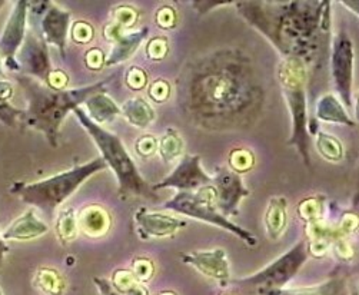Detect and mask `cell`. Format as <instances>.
<instances>
[{
	"label": "cell",
	"instance_id": "74e56055",
	"mask_svg": "<svg viewBox=\"0 0 359 295\" xmlns=\"http://www.w3.org/2000/svg\"><path fill=\"white\" fill-rule=\"evenodd\" d=\"M155 23L163 29L169 30L173 29L177 23V13L172 6H162L155 13Z\"/></svg>",
	"mask_w": 359,
	"mask_h": 295
},
{
	"label": "cell",
	"instance_id": "8992f818",
	"mask_svg": "<svg viewBox=\"0 0 359 295\" xmlns=\"http://www.w3.org/2000/svg\"><path fill=\"white\" fill-rule=\"evenodd\" d=\"M163 208L222 228L246 242L249 247L258 245V238L252 232L236 225L218 211L217 205H215V190L212 185L202 187L195 192L179 191L173 198L163 204Z\"/></svg>",
	"mask_w": 359,
	"mask_h": 295
},
{
	"label": "cell",
	"instance_id": "7a4b0ae2",
	"mask_svg": "<svg viewBox=\"0 0 359 295\" xmlns=\"http://www.w3.org/2000/svg\"><path fill=\"white\" fill-rule=\"evenodd\" d=\"M115 77L116 75H112L96 84L76 89L57 91L30 77L18 73L16 81L27 100V106L23 109L19 125L42 132L50 146L57 148L60 126L66 117L74 112L76 107L82 106L92 95L106 92Z\"/></svg>",
	"mask_w": 359,
	"mask_h": 295
},
{
	"label": "cell",
	"instance_id": "5b68a950",
	"mask_svg": "<svg viewBox=\"0 0 359 295\" xmlns=\"http://www.w3.org/2000/svg\"><path fill=\"white\" fill-rule=\"evenodd\" d=\"M278 79L292 117V136L288 145L295 146L302 161L311 168V133L306 112V66L297 56H285L278 67Z\"/></svg>",
	"mask_w": 359,
	"mask_h": 295
},
{
	"label": "cell",
	"instance_id": "7bdbcfd3",
	"mask_svg": "<svg viewBox=\"0 0 359 295\" xmlns=\"http://www.w3.org/2000/svg\"><path fill=\"white\" fill-rule=\"evenodd\" d=\"M344 237L353 234L358 230V216L353 212H346L341 216L339 225L337 228Z\"/></svg>",
	"mask_w": 359,
	"mask_h": 295
},
{
	"label": "cell",
	"instance_id": "4316f807",
	"mask_svg": "<svg viewBox=\"0 0 359 295\" xmlns=\"http://www.w3.org/2000/svg\"><path fill=\"white\" fill-rule=\"evenodd\" d=\"M78 214L74 208L63 209L56 219V234L62 244H69L78 238Z\"/></svg>",
	"mask_w": 359,
	"mask_h": 295
},
{
	"label": "cell",
	"instance_id": "c3c4849f",
	"mask_svg": "<svg viewBox=\"0 0 359 295\" xmlns=\"http://www.w3.org/2000/svg\"><path fill=\"white\" fill-rule=\"evenodd\" d=\"M159 295H176V294L172 292V291H165V292H161Z\"/></svg>",
	"mask_w": 359,
	"mask_h": 295
},
{
	"label": "cell",
	"instance_id": "ab89813d",
	"mask_svg": "<svg viewBox=\"0 0 359 295\" xmlns=\"http://www.w3.org/2000/svg\"><path fill=\"white\" fill-rule=\"evenodd\" d=\"M172 93V88L169 85L168 81L165 79H156L152 82V85L148 89V95L152 100H155L156 103H163L169 99Z\"/></svg>",
	"mask_w": 359,
	"mask_h": 295
},
{
	"label": "cell",
	"instance_id": "836d02e7",
	"mask_svg": "<svg viewBox=\"0 0 359 295\" xmlns=\"http://www.w3.org/2000/svg\"><path fill=\"white\" fill-rule=\"evenodd\" d=\"M69 32L72 36V41L78 45H86V44L92 42L93 36H95L93 26L85 20H76L72 23Z\"/></svg>",
	"mask_w": 359,
	"mask_h": 295
},
{
	"label": "cell",
	"instance_id": "d6986e66",
	"mask_svg": "<svg viewBox=\"0 0 359 295\" xmlns=\"http://www.w3.org/2000/svg\"><path fill=\"white\" fill-rule=\"evenodd\" d=\"M83 106L86 107L85 114L88 115V118L92 122L97 124L99 126L109 124L115 118L122 115L119 105L106 92H99L92 95L90 98L86 99Z\"/></svg>",
	"mask_w": 359,
	"mask_h": 295
},
{
	"label": "cell",
	"instance_id": "4dcf8cb0",
	"mask_svg": "<svg viewBox=\"0 0 359 295\" xmlns=\"http://www.w3.org/2000/svg\"><path fill=\"white\" fill-rule=\"evenodd\" d=\"M130 273L137 282L145 284L154 277L155 266L148 258H135L130 266Z\"/></svg>",
	"mask_w": 359,
	"mask_h": 295
},
{
	"label": "cell",
	"instance_id": "8fae6325",
	"mask_svg": "<svg viewBox=\"0 0 359 295\" xmlns=\"http://www.w3.org/2000/svg\"><path fill=\"white\" fill-rule=\"evenodd\" d=\"M353 45L345 32H339L332 45L331 70L335 89L344 106L352 107L353 85Z\"/></svg>",
	"mask_w": 359,
	"mask_h": 295
},
{
	"label": "cell",
	"instance_id": "484cf974",
	"mask_svg": "<svg viewBox=\"0 0 359 295\" xmlns=\"http://www.w3.org/2000/svg\"><path fill=\"white\" fill-rule=\"evenodd\" d=\"M33 284L46 295H62L65 292V280L53 268H39L34 274Z\"/></svg>",
	"mask_w": 359,
	"mask_h": 295
},
{
	"label": "cell",
	"instance_id": "2e32d148",
	"mask_svg": "<svg viewBox=\"0 0 359 295\" xmlns=\"http://www.w3.org/2000/svg\"><path fill=\"white\" fill-rule=\"evenodd\" d=\"M112 227L111 214L99 204H89L78 214V228L89 238H102Z\"/></svg>",
	"mask_w": 359,
	"mask_h": 295
},
{
	"label": "cell",
	"instance_id": "7402d4cb",
	"mask_svg": "<svg viewBox=\"0 0 359 295\" xmlns=\"http://www.w3.org/2000/svg\"><path fill=\"white\" fill-rule=\"evenodd\" d=\"M265 228L271 240H278L282 237L288 224V215H286V199L283 197H275L269 201L265 212Z\"/></svg>",
	"mask_w": 359,
	"mask_h": 295
},
{
	"label": "cell",
	"instance_id": "b9f144b4",
	"mask_svg": "<svg viewBox=\"0 0 359 295\" xmlns=\"http://www.w3.org/2000/svg\"><path fill=\"white\" fill-rule=\"evenodd\" d=\"M106 55L99 48H92L85 55V63L92 70H100L104 66Z\"/></svg>",
	"mask_w": 359,
	"mask_h": 295
},
{
	"label": "cell",
	"instance_id": "f35d334b",
	"mask_svg": "<svg viewBox=\"0 0 359 295\" xmlns=\"http://www.w3.org/2000/svg\"><path fill=\"white\" fill-rule=\"evenodd\" d=\"M331 248L334 249L335 256L341 261H351L355 255L351 242L346 240V237L341 234L331 242Z\"/></svg>",
	"mask_w": 359,
	"mask_h": 295
},
{
	"label": "cell",
	"instance_id": "9c48e42d",
	"mask_svg": "<svg viewBox=\"0 0 359 295\" xmlns=\"http://www.w3.org/2000/svg\"><path fill=\"white\" fill-rule=\"evenodd\" d=\"M27 12L29 2H26V0L15 2L4 32L0 34V56L4 59L5 69H9L15 73H20L16 55L23 45L27 33Z\"/></svg>",
	"mask_w": 359,
	"mask_h": 295
},
{
	"label": "cell",
	"instance_id": "7dc6e473",
	"mask_svg": "<svg viewBox=\"0 0 359 295\" xmlns=\"http://www.w3.org/2000/svg\"><path fill=\"white\" fill-rule=\"evenodd\" d=\"M0 79H6L5 65H4V59H2V56H0Z\"/></svg>",
	"mask_w": 359,
	"mask_h": 295
},
{
	"label": "cell",
	"instance_id": "1f68e13d",
	"mask_svg": "<svg viewBox=\"0 0 359 295\" xmlns=\"http://www.w3.org/2000/svg\"><path fill=\"white\" fill-rule=\"evenodd\" d=\"M111 284L114 285V288L118 292H121L123 295H129L135 289V287L140 282H137L135 280L130 270H118L114 273V275L111 278Z\"/></svg>",
	"mask_w": 359,
	"mask_h": 295
},
{
	"label": "cell",
	"instance_id": "f907efd6",
	"mask_svg": "<svg viewBox=\"0 0 359 295\" xmlns=\"http://www.w3.org/2000/svg\"><path fill=\"white\" fill-rule=\"evenodd\" d=\"M0 295H5V294H4V291H2V288H0Z\"/></svg>",
	"mask_w": 359,
	"mask_h": 295
},
{
	"label": "cell",
	"instance_id": "bcb514c9",
	"mask_svg": "<svg viewBox=\"0 0 359 295\" xmlns=\"http://www.w3.org/2000/svg\"><path fill=\"white\" fill-rule=\"evenodd\" d=\"M9 252V247L6 244V241L2 238V234H0V268L4 267L5 263V256Z\"/></svg>",
	"mask_w": 359,
	"mask_h": 295
},
{
	"label": "cell",
	"instance_id": "d590c367",
	"mask_svg": "<svg viewBox=\"0 0 359 295\" xmlns=\"http://www.w3.org/2000/svg\"><path fill=\"white\" fill-rule=\"evenodd\" d=\"M145 52H147L149 59H152V60H162L163 58H166V55L169 52L168 39L163 38V36H156V38L151 39L147 44Z\"/></svg>",
	"mask_w": 359,
	"mask_h": 295
},
{
	"label": "cell",
	"instance_id": "ac0fdd59",
	"mask_svg": "<svg viewBox=\"0 0 359 295\" xmlns=\"http://www.w3.org/2000/svg\"><path fill=\"white\" fill-rule=\"evenodd\" d=\"M49 231L48 224L34 215V211L30 208L2 232L5 241H30L39 238Z\"/></svg>",
	"mask_w": 359,
	"mask_h": 295
},
{
	"label": "cell",
	"instance_id": "cb8c5ba5",
	"mask_svg": "<svg viewBox=\"0 0 359 295\" xmlns=\"http://www.w3.org/2000/svg\"><path fill=\"white\" fill-rule=\"evenodd\" d=\"M184 139L176 129L168 128L163 136L158 140V152L166 162H175L182 158Z\"/></svg>",
	"mask_w": 359,
	"mask_h": 295
},
{
	"label": "cell",
	"instance_id": "277c9868",
	"mask_svg": "<svg viewBox=\"0 0 359 295\" xmlns=\"http://www.w3.org/2000/svg\"><path fill=\"white\" fill-rule=\"evenodd\" d=\"M102 158H95L83 165L67 169L38 182L18 181L11 185V194L19 197L25 204L38 208L52 218L55 211L74 195L83 183L97 172L106 169Z\"/></svg>",
	"mask_w": 359,
	"mask_h": 295
},
{
	"label": "cell",
	"instance_id": "30bf717a",
	"mask_svg": "<svg viewBox=\"0 0 359 295\" xmlns=\"http://www.w3.org/2000/svg\"><path fill=\"white\" fill-rule=\"evenodd\" d=\"M16 60L20 67V75L30 77L46 85L52 72V62L48 45L34 27H27L25 42L16 55Z\"/></svg>",
	"mask_w": 359,
	"mask_h": 295
},
{
	"label": "cell",
	"instance_id": "f6af8a7d",
	"mask_svg": "<svg viewBox=\"0 0 359 295\" xmlns=\"http://www.w3.org/2000/svg\"><path fill=\"white\" fill-rule=\"evenodd\" d=\"M95 285L99 288V291L102 292V295H123L121 292H118L114 285L111 284V281H107L106 278H100V277H95L93 278Z\"/></svg>",
	"mask_w": 359,
	"mask_h": 295
},
{
	"label": "cell",
	"instance_id": "5bb4252c",
	"mask_svg": "<svg viewBox=\"0 0 359 295\" xmlns=\"http://www.w3.org/2000/svg\"><path fill=\"white\" fill-rule=\"evenodd\" d=\"M181 260L184 264L194 267L201 274L213 278L226 285L231 277L229 261L226 252L222 248H215L209 251H195V252H182Z\"/></svg>",
	"mask_w": 359,
	"mask_h": 295
},
{
	"label": "cell",
	"instance_id": "8d00e7d4",
	"mask_svg": "<svg viewBox=\"0 0 359 295\" xmlns=\"http://www.w3.org/2000/svg\"><path fill=\"white\" fill-rule=\"evenodd\" d=\"M135 150L140 158H151L158 152V139L154 135H143L136 140Z\"/></svg>",
	"mask_w": 359,
	"mask_h": 295
},
{
	"label": "cell",
	"instance_id": "4fadbf2b",
	"mask_svg": "<svg viewBox=\"0 0 359 295\" xmlns=\"http://www.w3.org/2000/svg\"><path fill=\"white\" fill-rule=\"evenodd\" d=\"M212 178V187L215 190V205H217L218 211L226 218L238 215L242 199L250 195L249 190L243 185L242 176L222 166L217 168V173Z\"/></svg>",
	"mask_w": 359,
	"mask_h": 295
},
{
	"label": "cell",
	"instance_id": "d6a6232c",
	"mask_svg": "<svg viewBox=\"0 0 359 295\" xmlns=\"http://www.w3.org/2000/svg\"><path fill=\"white\" fill-rule=\"evenodd\" d=\"M139 19V12L133 6H119L112 12V22L121 26L122 29L128 30L135 26V23Z\"/></svg>",
	"mask_w": 359,
	"mask_h": 295
},
{
	"label": "cell",
	"instance_id": "9a60e30c",
	"mask_svg": "<svg viewBox=\"0 0 359 295\" xmlns=\"http://www.w3.org/2000/svg\"><path fill=\"white\" fill-rule=\"evenodd\" d=\"M135 223L140 240L172 237L185 227V223L181 219L162 212H151L147 208H139L136 211Z\"/></svg>",
	"mask_w": 359,
	"mask_h": 295
},
{
	"label": "cell",
	"instance_id": "f546056e",
	"mask_svg": "<svg viewBox=\"0 0 359 295\" xmlns=\"http://www.w3.org/2000/svg\"><path fill=\"white\" fill-rule=\"evenodd\" d=\"M297 212L301 219L305 223H311V221L324 218V198L322 197H311L299 202Z\"/></svg>",
	"mask_w": 359,
	"mask_h": 295
},
{
	"label": "cell",
	"instance_id": "f1b7e54d",
	"mask_svg": "<svg viewBox=\"0 0 359 295\" xmlns=\"http://www.w3.org/2000/svg\"><path fill=\"white\" fill-rule=\"evenodd\" d=\"M255 165V157L246 148H236L229 154V168L235 173L241 175L249 172Z\"/></svg>",
	"mask_w": 359,
	"mask_h": 295
},
{
	"label": "cell",
	"instance_id": "681fc988",
	"mask_svg": "<svg viewBox=\"0 0 359 295\" xmlns=\"http://www.w3.org/2000/svg\"><path fill=\"white\" fill-rule=\"evenodd\" d=\"M5 6V2H4V0H0V9H2Z\"/></svg>",
	"mask_w": 359,
	"mask_h": 295
},
{
	"label": "cell",
	"instance_id": "603a6c76",
	"mask_svg": "<svg viewBox=\"0 0 359 295\" xmlns=\"http://www.w3.org/2000/svg\"><path fill=\"white\" fill-rule=\"evenodd\" d=\"M15 96V86L8 79H0V122L9 128H18L23 109L11 103Z\"/></svg>",
	"mask_w": 359,
	"mask_h": 295
},
{
	"label": "cell",
	"instance_id": "e575fe53",
	"mask_svg": "<svg viewBox=\"0 0 359 295\" xmlns=\"http://www.w3.org/2000/svg\"><path fill=\"white\" fill-rule=\"evenodd\" d=\"M125 82L132 91H142L148 85V73L139 66H130L126 72Z\"/></svg>",
	"mask_w": 359,
	"mask_h": 295
},
{
	"label": "cell",
	"instance_id": "83f0119b",
	"mask_svg": "<svg viewBox=\"0 0 359 295\" xmlns=\"http://www.w3.org/2000/svg\"><path fill=\"white\" fill-rule=\"evenodd\" d=\"M339 234L341 232L337 228L331 227L324 218L311 221V223H306L305 227V235L308 240H327L332 242Z\"/></svg>",
	"mask_w": 359,
	"mask_h": 295
},
{
	"label": "cell",
	"instance_id": "ee69618b",
	"mask_svg": "<svg viewBox=\"0 0 359 295\" xmlns=\"http://www.w3.org/2000/svg\"><path fill=\"white\" fill-rule=\"evenodd\" d=\"M67 85H69V77L66 75V73L60 69H52L50 75L48 78V82H46V86H49L52 89L62 91V89H67Z\"/></svg>",
	"mask_w": 359,
	"mask_h": 295
},
{
	"label": "cell",
	"instance_id": "3957f363",
	"mask_svg": "<svg viewBox=\"0 0 359 295\" xmlns=\"http://www.w3.org/2000/svg\"><path fill=\"white\" fill-rule=\"evenodd\" d=\"M74 114L82 128L95 142L100 152V158L104 161L106 166L111 168L115 173L119 183L118 195L123 199L129 197H139L158 201V195L152 191V187L145 181V178L139 173L135 161L130 158L121 138L114 132L92 122L85 114V109L82 106L76 107Z\"/></svg>",
	"mask_w": 359,
	"mask_h": 295
},
{
	"label": "cell",
	"instance_id": "d4e9b609",
	"mask_svg": "<svg viewBox=\"0 0 359 295\" xmlns=\"http://www.w3.org/2000/svg\"><path fill=\"white\" fill-rule=\"evenodd\" d=\"M315 145L319 155L330 162H341L344 159L345 151L342 142L327 132L315 133Z\"/></svg>",
	"mask_w": 359,
	"mask_h": 295
},
{
	"label": "cell",
	"instance_id": "6da1fadb",
	"mask_svg": "<svg viewBox=\"0 0 359 295\" xmlns=\"http://www.w3.org/2000/svg\"><path fill=\"white\" fill-rule=\"evenodd\" d=\"M265 92L246 53L212 52L187 65L179 81V103L199 126L213 131L243 128L252 122Z\"/></svg>",
	"mask_w": 359,
	"mask_h": 295
},
{
	"label": "cell",
	"instance_id": "44dd1931",
	"mask_svg": "<svg viewBox=\"0 0 359 295\" xmlns=\"http://www.w3.org/2000/svg\"><path fill=\"white\" fill-rule=\"evenodd\" d=\"M315 115L319 121L324 122L356 126L355 121L348 115L345 106L334 95H324L319 98L315 109Z\"/></svg>",
	"mask_w": 359,
	"mask_h": 295
},
{
	"label": "cell",
	"instance_id": "60d3db41",
	"mask_svg": "<svg viewBox=\"0 0 359 295\" xmlns=\"http://www.w3.org/2000/svg\"><path fill=\"white\" fill-rule=\"evenodd\" d=\"M306 252L308 255H312L316 260H320L324 258L330 248H331V241L327 240H306Z\"/></svg>",
	"mask_w": 359,
	"mask_h": 295
},
{
	"label": "cell",
	"instance_id": "e0dca14e",
	"mask_svg": "<svg viewBox=\"0 0 359 295\" xmlns=\"http://www.w3.org/2000/svg\"><path fill=\"white\" fill-rule=\"evenodd\" d=\"M148 34H149L148 26L142 27L140 30H136V32H128V30L123 32L112 42V49L109 55H106L104 66H115L129 60L136 53L139 46L147 41Z\"/></svg>",
	"mask_w": 359,
	"mask_h": 295
},
{
	"label": "cell",
	"instance_id": "ba28073f",
	"mask_svg": "<svg viewBox=\"0 0 359 295\" xmlns=\"http://www.w3.org/2000/svg\"><path fill=\"white\" fill-rule=\"evenodd\" d=\"M27 18L39 22L38 25L30 23V26L39 32L46 45L55 46L65 59L67 34L72 26L70 12L56 6L52 2H29Z\"/></svg>",
	"mask_w": 359,
	"mask_h": 295
},
{
	"label": "cell",
	"instance_id": "52a82bcc",
	"mask_svg": "<svg viewBox=\"0 0 359 295\" xmlns=\"http://www.w3.org/2000/svg\"><path fill=\"white\" fill-rule=\"evenodd\" d=\"M306 242H297L288 252L280 255L272 264L261 270L258 274L239 278L235 282L245 287H257L261 289H279L288 284L302 268L308 260Z\"/></svg>",
	"mask_w": 359,
	"mask_h": 295
},
{
	"label": "cell",
	"instance_id": "7c38bea8",
	"mask_svg": "<svg viewBox=\"0 0 359 295\" xmlns=\"http://www.w3.org/2000/svg\"><path fill=\"white\" fill-rule=\"evenodd\" d=\"M212 181L213 178L202 168L201 155H184L172 173L152 185V191L175 188L184 192H195L202 187L212 185Z\"/></svg>",
	"mask_w": 359,
	"mask_h": 295
},
{
	"label": "cell",
	"instance_id": "ffe728a7",
	"mask_svg": "<svg viewBox=\"0 0 359 295\" xmlns=\"http://www.w3.org/2000/svg\"><path fill=\"white\" fill-rule=\"evenodd\" d=\"M121 112L130 125L140 128V129L149 128L154 124V121L156 119L155 109L149 105L148 100H145L142 96H135V98L128 99L122 105Z\"/></svg>",
	"mask_w": 359,
	"mask_h": 295
}]
</instances>
